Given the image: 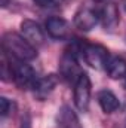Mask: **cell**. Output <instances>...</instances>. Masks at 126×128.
<instances>
[{
	"label": "cell",
	"instance_id": "6da1fadb",
	"mask_svg": "<svg viewBox=\"0 0 126 128\" xmlns=\"http://www.w3.org/2000/svg\"><path fill=\"white\" fill-rule=\"evenodd\" d=\"M3 49L18 61H33L37 57V48H34L28 40H25L18 33H4L3 34Z\"/></svg>",
	"mask_w": 126,
	"mask_h": 128
},
{
	"label": "cell",
	"instance_id": "7a4b0ae2",
	"mask_svg": "<svg viewBox=\"0 0 126 128\" xmlns=\"http://www.w3.org/2000/svg\"><path fill=\"white\" fill-rule=\"evenodd\" d=\"M80 46H82L80 42L73 43L71 48L64 52V55L60 60V73L67 80L76 82L77 78L82 74L79 63H77V52H80Z\"/></svg>",
	"mask_w": 126,
	"mask_h": 128
},
{
	"label": "cell",
	"instance_id": "3957f363",
	"mask_svg": "<svg viewBox=\"0 0 126 128\" xmlns=\"http://www.w3.org/2000/svg\"><path fill=\"white\" fill-rule=\"evenodd\" d=\"M12 72H13L12 79L15 80V84L19 90H31V91L34 90V86L39 80V76L31 66L25 64L24 61H19L12 67Z\"/></svg>",
	"mask_w": 126,
	"mask_h": 128
},
{
	"label": "cell",
	"instance_id": "277c9868",
	"mask_svg": "<svg viewBox=\"0 0 126 128\" xmlns=\"http://www.w3.org/2000/svg\"><path fill=\"white\" fill-rule=\"evenodd\" d=\"M91 91H92L91 79L88 73L82 72V74L74 82V104L80 112L88 110L89 103H91Z\"/></svg>",
	"mask_w": 126,
	"mask_h": 128
},
{
	"label": "cell",
	"instance_id": "5b68a950",
	"mask_svg": "<svg viewBox=\"0 0 126 128\" xmlns=\"http://www.w3.org/2000/svg\"><path fill=\"white\" fill-rule=\"evenodd\" d=\"M82 55L85 61L94 68H102L105 67L107 60L110 58V54L107 48L98 43H82Z\"/></svg>",
	"mask_w": 126,
	"mask_h": 128
},
{
	"label": "cell",
	"instance_id": "8992f818",
	"mask_svg": "<svg viewBox=\"0 0 126 128\" xmlns=\"http://www.w3.org/2000/svg\"><path fill=\"white\" fill-rule=\"evenodd\" d=\"M99 21V10H95L91 6H82L74 14V26L82 32H89L95 28Z\"/></svg>",
	"mask_w": 126,
	"mask_h": 128
},
{
	"label": "cell",
	"instance_id": "52a82bcc",
	"mask_svg": "<svg viewBox=\"0 0 126 128\" xmlns=\"http://www.w3.org/2000/svg\"><path fill=\"white\" fill-rule=\"evenodd\" d=\"M21 28V36L28 40L34 48H39L45 43V33L43 28L33 20H24L19 26Z\"/></svg>",
	"mask_w": 126,
	"mask_h": 128
},
{
	"label": "cell",
	"instance_id": "ba28073f",
	"mask_svg": "<svg viewBox=\"0 0 126 128\" xmlns=\"http://www.w3.org/2000/svg\"><path fill=\"white\" fill-rule=\"evenodd\" d=\"M45 26H46V32L49 33V36L54 37V39L63 40V39H67L68 34H70V26H68V22L64 18H60V16L49 18Z\"/></svg>",
	"mask_w": 126,
	"mask_h": 128
},
{
	"label": "cell",
	"instance_id": "9c48e42d",
	"mask_svg": "<svg viewBox=\"0 0 126 128\" xmlns=\"http://www.w3.org/2000/svg\"><path fill=\"white\" fill-rule=\"evenodd\" d=\"M58 84V78L55 74H48V76H43V78H39L33 92H34V97L37 100H45L51 96V92L55 90Z\"/></svg>",
	"mask_w": 126,
	"mask_h": 128
},
{
	"label": "cell",
	"instance_id": "30bf717a",
	"mask_svg": "<svg viewBox=\"0 0 126 128\" xmlns=\"http://www.w3.org/2000/svg\"><path fill=\"white\" fill-rule=\"evenodd\" d=\"M99 20L102 21V26L105 30H113L119 24V10L114 3H107L99 10Z\"/></svg>",
	"mask_w": 126,
	"mask_h": 128
},
{
	"label": "cell",
	"instance_id": "8fae6325",
	"mask_svg": "<svg viewBox=\"0 0 126 128\" xmlns=\"http://www.w3.org/2000/svg\"><path fill=\"white\" fill-rule=\"evenodd\" d=\"M57 121H58V128H82L77 115L68 106H63L60 109Z\"/></svg>",
	"mask_w": 126,
	"mask_h": 128
},
{
	"label": "cell",
	"instance_id": "7c38bea8",
	"mask_svg": "<svg viewBox=\"0 0 126 128\" xmlns=\"http://www.w3.org/2000/svg\"><path fill=\"white\" fill-rule=\"evenodd\" d=\"M104 68L111 79H122L126 76V61L120 57H111L110 55Z\"/></svg>",
	"mask_w": 126,
	"mask_h": 128
},
{
	"label": "cell",
	"instance_id": "4fadbf2b",
	"mask_svg": "<svg viewBox=\"0 0 126 128\" xmlns=\"http://www.w3.org/2000/svg\"><path fill=\"white\" fill-rule=\"evenodd\" d=\"M98 103H99V107L102 109L104 113H113L120 107L119 98L108 90H102L98 92Z\"/></svg>",
	"mask_w": 126,
	"mask_h": 128
},
{
	"label": "cell",
	"instance_id": "5bb4252c",
	"mask_svg": "<svg viewBox=\"0 0 126 128\" xmlns=\"http://www.w3.org/2000/svg\"><path fill=\"white\" fill-rule=\"evenodd\" d=\"M12 107H13V104L9 98L0 97V115H1V118H6L12 112Z\"/></svg>",
	"mask_w": 126,
	"mask_h": 128
},
{
	"label": "cell",
	"instance_id": "9a60e30c",
	"mask_svg": "<svg viewBox=\"0 0 126 128\" xmlns=\"http://www.w3.org/2000/svg\"><path fill=\"white\" fill-rule=\"evenodd\" d=\"M33 2L40 8H57L61 3V0H33Z\"/></svg>",
	"mask_w": 126,
	"mask_h": 128
},
{
	"label": "cell",
	"instance_id": "2e32d148",
	"mask_svg": "<svg viewBox=\"0 0 126 128\" xmlns=\"http://www.w3.org/2000/svg\"><path fill=\"white\" fill-rule=\"evenodd\" d=\"M21 128H31V121H30V116H28V115L22 116V122H21Z\"/></svg>",
	"mask_w": 126,
	"mask_h": 128
},
{
	"label": "cell",
	"instance_id": "e0dca14e",
	"mask_svg": "<svg viewBox=\"0 0 126 128\" xmlns=\"http://www.w3.org/2000/svg\"><path fill=\"white\" fill-rule=\"evenodd\" d=\"M94 2H96V3H107V0H94Z\"/></svg>",
	"mask_w": 126,
	"mask_h": 128
},
{
	"label": "cell",
	"instance_id": "ac0fdd59",
	"mask_svg": "<svg viewBox=\"0 0 126 128\" xmlns=\"http://www.w3.org/2000/svg\"><path fill=\"white\" fill-rule=\"evenodd\" d=\"M125 80H126V76H125Z\"/></svg>",
	"mask_w": 126,
	"mask_h": 128
},
{
	"label": "cell",
	"instance_id": "d6986e66",
	"mask_svg": "<svg viewBox=\"0 0 126 128\" xmlns=\"http://www.w3.org/2000/svg\"><path fill=\"white\" fill-rule=\"evenodd\" d=\"M125 128H126V125H125Z\"/></svg>",
	"mask_w": 126,
	"mask_h": 128
}]
</instances>
